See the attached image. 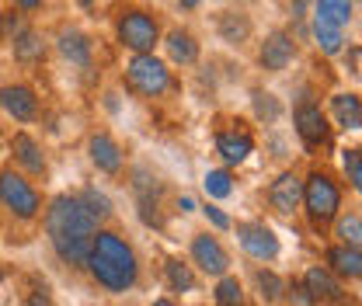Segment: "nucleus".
I'll return each instance as SVG.
<instances>
[{"mask_svg":"<svg viewBox=\"0 0 362 306\" xmlns=\"http://www.w3.org/2000/svg\"><path fill=\"white\" fill-rule=\"evenodd\" d=\"M0 105H4V112H7L11 119H18V122H32V119L39 115V98L25 88V84H7V88H0Z\"/></svg>","mask_w":362,"mask_h":306,"instance_id":"11","label":"nucleus"},{"mask_svg":"<svg viewBox=\"0 0 362 306\" xmlns=\"http://www.w3.org/2000/svg\"><path fill=\"white\" fill-rule=\"evenodd\" d=\"M255 282H258V289H262V300H269V303H275V300L286 293L282 278H279L275 271H265V268H258V271H255Z\"/></svg>","mask_w":362,"mask_h":306,"instance_id":"28","label":"nucleus"},{"mask_svg":"<svg viewBox=\"0 0 362 306\" xmlns=\"http://www.w3.org/2000/svg\"><path fill=\"white\" fill-rule=\"evenodd\" d=\"M160 39V28H157V21H153V14H146V11H122V18H119V42L126 45V49H133L136 56L139 52H153V45Z\"/></svg>","mask_w":362,"mask_h":306,"instance_id":"6","label":"nucleus"},{"mask_svg":"<svg viewBox=\"0 0 362 306\" xmlns=\"http://www.w3.org/2000/svg\"><path fill=\"white\" fill-rule=\"evenodd\" d=\"M341 164H345L349 184L359 192V188H362V157H359V150H345V153H341Z\"/></svg>","mask_w":362,"mask_h":306,"instance_id":"31","label":"nucleus"},{"mask_svg":"<svg viewBox=\"0 0 362 306\" xmlns=\"http://www.w3.org/2000/svg\"><path fill=\"white\" fill-rule=\"evenodd\" d=\"M237 240H240V247H244L251 258H258V261L279 258V237L272 233L265 223H240V226H237Z\"/></svg>","mask_w":362,"mask_h":306,"instance_id":"7","label":"nucleus"},{"mask_svg":"<svg viewBox=\"0 0 362 306\" xmlns=\"http://www.w3.org/2000/svg\"><path fill=\"white\" fill-rule=\"evenodd\" d=\"M314 14L320 18H327L331 25H349L352 21V14H356V0H317L314 4Z\"/></svg>","mask_w":362,"mask_h":306,"instance_id":"22","label":"nucleus"},{"mask_svg":"<svg viewBox=\"0 0 362 306\" xmlns=\"http://www.w3.org/2000/svg\"><path fill=\"white\" fill-rule=\"evenodd\" d=\"M0 278H4V271H0Z\"/></svg>","mask_w":362,"mask_h":306,"instance_id":"43","label":"nucleus"},{"mask_svg":"<svg viewBox=\"0 0 362 306\" xmlns=\"http://www.w3.org/2000/svg\"><path fill=\"white\" fill-rule=\"evenodd\" d=\"M164 275H168V286L175 289V293H192L195 289V275H192V268L178 258H171V261H164Z\"/></svg>","mask_w":362,"mask_h":306,"instance_id":"25","label":"nucleus"},{"mask_svg":"<svg viewBox=\"0 0 362 306\" xmlns=\"http://www.w3.org/2000/svg\"><path fill=\"white\" fill-rule=\"evenodd\" d=\"M327 306H349V303H345V300H331Z\"/></svg>","mask_w":362,"mask_h":306,"instance_id":"40","label":"nucleus"},{"mask_svg":"<svg viewBox=\"0 0 362 306\" xmlns=\"http://www.w3.org/2000/svg\"><path fill=\"white\" fill-rule=\"evenodd\" d=\"M220 35H223L226 42L240 45L247 35H251V21L244 18V14H233V11H226L223 18H220Z\"/></svg>","mask_w":362,"mask_h":306,"instance_id":"24","label":"nucleus"},{"mask_svg":"<svg viewBox=\"0 0 362 306\" xmlns=\"http://www.w3.org/2000/svg\"><path fill=\"white\" fill-rule=\"evenodd\" d=\"M126 81L143 98H160L164 90L171 88V70L153 52H139V56H133V63L126 66Z\"/></svg>","mask_w":362,"mask_h":306,"instance_id":"4","label":"nucleus"},{"mask_svg":"<svg viewBox=\"0 0 362 306\" xmlns=\"http://www.w3.org/2000/svg\"><path fill=\"white\" fill-rule=\"evenodd\" d=\"M88 150H90V160H94L98 171H105V175H119V171H122V150H119V143H115L108 132H94Z\"/></svg>","mask_w":362,"mask_h":306,"instance_id":"13","label":"nucleus"},{"mask_svg":"<svg viewBox=\"0 0 362 306\" xmlns=\"http://www.w3.org/2000/svg\"><path fill=\"white\" fill-rule=\"evenodd\" d=\"M289 303H293V306H314L317 300L310 296V293H307V289H303V286H293V293H289Z\"/></svg>","mask_w":362,"mask_h":306,"instance_id":"34","label":"nucleus"},{"mask_svg":"<svg viewBox=\"0 0 362 306\" xmlns=\"http://www.w3.org/2000/svg\"><path fill=\"white\" fill-rule=\"evenodd\" d=\"M181 7H199V0H181Z\"/></svg>","mask_w":362,"mask_h":306,"instance_id":"38","label":"nucleus"},{"mask_svg":"<svg viewBox=\"0 0 362 306\" xmlns=\"http://www.w3.org/2000/svg\"><path fill=\"white\" fill-rule=\"evenodd\" d=\"M153 306H175V303H171V300H157Z\"/></svg>","mask_w":362,"mask_h":306,"instance_id":"41","label":"nucleus"},{"mask_svg":"<svg viewBox=\"0 0 362 306\" xmlns=\"http://www.w3.org/2000/svg\"><path fill=\"white\" fill-rule=\"evenodd\" d=\"M11 49H14V59H21V63H39V59L45 56L42 39H39L32 28L14 32V42H11Z\"/></svg>","mask_w":362,"mask_h":306,"instance_id":"21","label":"nucleus"},{"mask_svg":"<svg viewBox=\"0 0 362 306\" xmlns=\"http://www.w3.org/2000/svg\"><path fill=\"white\" fill-rule=\"evenodd\" d=\"M192 258L195 264L206 271V275H226V268H230V258H226L223 244L216 240V237H209V233H199L195 240H192Z\"/></svg>","mask_w":362,"mask_h":306,"instance_id":"9","label":"nucleus"},{"mask_svg":"<svg viewBox=\"0 0 362 306\" xmlns=\"http://www.w3.org/2000/svg\"><path fill=\"white\" fill-rule=\"evenodd\" d=\"M0 39H4V14H0Z\"/></svg>","mask_w":362,"mask_h":306,"instance_id":"42","label":"nucleus"},{"mask_svg":"<svg viewBox=\"0 0 362 306\" xmlns=\"http://www.w3.org/2000/svg\"><path fill=\"white\" fill-rule=\"evenodd\" d=\"M269 202L275 213H282V216H289V213H296L300 209V202H303V181L293 175V171H286V175H279L272 181L269 188Z\"/></svg>","mask_w":362,"mask_h":306,"instance_id":"10","label":"nucleus"},{"mask_svg":"<svg viewBox=\"0 0 362 306\" xmlns=\"http://www.w3.org/2000/svg\"><path fill=\"white\" fill-rule=\"evenodd\" d=\"M90 275L98 286H105L108 293H129L139 278V261L136 251L126 244V237L112 233V230H98L90 240L88 261Z\"/></svg>","mask_w":362,"mask_h":306,"instance_id":"2","label":"nucleus"},{"mask_svg":"<svg viewBox=\"0 0 362 306\" xmlns=\"http://www.w3.org/2000/svg\"><path fill=\"white\" fill-rule=\"evenodd\" d=\"M255 112H258L262 119H269V122L279 119V105H275L272 94H255Z\"/></svg>","mask_w":362,"mask_h":306,"instance_id":"32","label":"nucleus"},{"mask_svg":"<svg viewBox=\"0 0 362 306\" xmlns=\"http://www.w3.org/2000/svg\"><path fill=\"white\" fill-rule=\"evenodd\" d=\"M164 45H168V56H171L175 63H181V66H192V63L199 59V42H195L185 28H175Z\"/></svg>","mask_w":362,"mask_h":306,"instance_id":"20","label":"nucleus"},{"mask_svg":"<svg viewBox=\"0 0 362 306\" xmlns=\"http://www.w3.org/2000/svg\"><path fill=\"white\" fill-rule=\"evenodd\" d=\"M14 4H18L21 11H39V7H42V0H14Z\"/></svg>","mask_w":362,"mask_h":306,"instance_id":"37","label":"nucleus"},{"mask_svg":"<svg viewBox=\"0 0 362 306\" xmlns=\"http://www.w3.org/2000/svg\"><path fill=\"white\" fill-rule=\"evenodd\" d=\"M45 233L52 251L66 264H84L90 251V240L98 233V223L81 206V199L74 195H59L52 199V206L45 209Z\"/></svg>","mask_w":362,"mask_h":306,"instance_id":"1","label":"nucleus"},{"mask_svg":"<svg viewBox=\"0 0 362 306\" xmlns=\"http://www.w3.org/2000/svg\"><path fill=\"white\" fill-rule=\"evenodd\" d=\"M296 132H300V139H303V146H307V150L327 146V139H331V126H327L324 112L317 108L314 101H303V105L296 108Z\"/></svg>","mask_w":362,"mask_h":306,"instance_id":"8","label":"nucleus"},{"mask_svg":"<svg viewBox=\"0 0 362 306\" xmlns=\"http://www.w3.org/2000/svg\"><path fill=\"white\" fill-rule=\"evenodd\" d=\"M28 306H56V303H52V296H49L45 289H35V293L28 296Z\"/></svg>","mask_w":362,"mask_h":306,"instance_id":"35","label":"nucleus"},{"mask_svg":"<svg viewBox=\"0 0 362 306\" xmlns=\"http://www.w3.org/2000/svg\"><path fill=\"white\" fill-rule=\"evenodd\" d=\"M331 108H334V119L338 126L349 132H359L362 129V101L359 94H334L331 98Z\"/></svg>","mask_w":362,"mask_h":306,"instance_id":"17","label":"nucleus"},{"mask_svg":"<svg viewBox=\"0 0 362 306\" xmlns=\"http://www.w3.org/2000/svg\"><path fill=\"white\" fill-rule=\"evenodd\" d=\"M293 56H296V42H293L286 32H272L269 39L262 42V52H258L262 66H265V70H272V73L286 70V66L293 63Z\"/></svg>","mask_w":362,"mask_h":306,"instance_id":"12","label":"nucleus"},{"mask_svg":"<svg viewBox=\"0 0 362 306\" xmlns=\"http://www.w3.org/2000/svg\"><path fill=\"white\" fill-rule=\"evenodd\" d=\"M206 216H209V223H213L216 230H230V216H226L223 209H216V206H206Z\"/></svg>","mask_w":362,"mask_h":306,"instance_id":"33","label":"nucleus"},{"mask_svg":"<svg viewBox=\"0 0 362 306\" xmlns=\"http://www.w3.org/2000/svg\"><path fill=\"white\" fill-rule=\"evenodd\" d=\"M303 206H307V216L314 226H324L338 216L341 209V188L334 184V177L314 171V175L303 181Z\"/></svg>","mask_w":362,"mask_h":306,"instance_id":"3","label":"nucleus"},{"mask_svg":"<svg viewBox=\"0 0 362 306\" xmlns=\"http://www.w3.org/2000/svg\"><path fill=\"white\" fill-rule=\"evenodd\" d=\"M178 209H181V213H195V199H192V195H181Z\"/></svg>","mask_w":362,"mask_h":306,"instance_id":"36","label":"nucleus"},{"mask_svg":"<svg viewBox=\"0 0 362 306\" xmlns=\"http://www.w3.org/2000/svg\"><path fill=\"white\" fill-rule=\"evenodd\" d=\"M338 237L345 247H359L362 244V219L352 213V216H341L338 219Z\"/></svg>","mask_w":362,"mask_h":306,"instance_id":"30","label":"nucleus"},{"mask_svg":"<svg viewBox=\"0 0 362 306\" xmlns=\"http://www.w3.org/2000/svg\"><path fill=\"white\" fill-rule=\"evenodd\" d=\"M202 184H206V195H209V199H226V195L233 192V177H230V171H209Z\"/></svg>","mask_w":362,"mask_h":306,"instance_id":"29","label":"nucleus"},{"mask_svg":"<svg viewBox=\"0 0 362 306\" xmlns=\"http://www.w3.org/2000/svg\"><path fill=\"white\" fill-rule=\"evenodd\" d=\"M81 206L90 213V219H94V223H101V219L112 216V202H108V199H105L98 188H88V192L81 195Z\"/></svg>","mask_w":362,"mask_h":306,"instance_id":"27","label":"nucleus"},{"mask_svg":"<svg viewBox=\"0 0 362 306\" xmlns=\"http://www.w3.org/2000/svg\"><path fill=\"white\" fill-rule=\"evenodd\" d=\"M251 150H255V139L247 132H220L216 136V153L226 164H244Z\"/></svg>","mask_w":362,"mask_h":306,"instance_id":"15","label":"nucleus"},{"mask_svg":"<svg viewBox=\"0 0 362 306\" xmlns=\"http://www.w3.org/2000/svg\"><path fill=\"white\" fill-rule=\"evenodd\" d=\"M77 4H81V7H88V11L94 7V0H77Z\"/></svg>","mask_w":362,"mask_h":306,"instance_id":"39","label":"nucleus"},{"mask_svg":"<svg viewBox=\"0 0 362 306\" xmlns=\"http://www.w3.org/2000/svg\"><path fill=\"white\" fill-rule=\"evenodd\" d=\"M303 289H307L314 300H324V303H331V300H345V296H341V282H338L327 268H320V264L303 275Z\"/></svg>","mask_w":362,"mask_h":306,"instance_id":"14","label":"nucleus"},{"mask_svg":"<svg viewBox=\"0 0 362 306\" xmlns=\"http://www.w3.org/2000/svg\"><path fill=\"white\" fill-rule=\"evenodd\" d=\"M0 202L18 219H35L42 209V195L32 188V181L14 171H0Z\"/></svg>","mask_w":362,"mask_h":306,"instance_id":"5","label":"nucleus"},{"mask_svg":"<svg viewBox=\"0 0 362 306\" xmlns=\"http://www.w3.org/2000/svg\"><path fill=\"white\" fill-rule=\"evenodd\" d=\"M216 303L220 306H244V286L230 275H220V286H216Z\"/></svg>","mask_w":362,"mask_h":306,"instance_id":"26","label":"nucleus"},{"mask_svg":"<svg viewBox=\"0 0 362 306\" xmlns=\"http://www.w3.org/2000/svg\"><path fill=\"white\" fill-rule=\"evenodd\" d=\"M11 146H14V157H18V164H21L28 175H42V171H45L42 150H39V143H35L28 132H18Z\"/></svg>","mask_w":362,"mask_h":306,"instance_id":"18","label":"nucleus"},{"mask_svg":"<svg viewBox=\"0 0 362 306\" xmlns=\"http://www.w3.org/2000/svg\"><path fill=\"white\" fill-rule=\"evenodd\" d=\"M59 52H63L70 63H77V66H90V39L84 32H77V28L59 32Z\"/></svg>","mask_w":362,"mask_h":306,"instance_id":"19","label":"nucleus"},{"mask_svg":"<svg viewBox=\"0 0 362 306\" xmlns=\"http://www.w3.org/2000/svg\"><path fill=\"white\" fill-rule=\"evenodd\" d=\"M327 264H331V275H341V278H352V282L362 275L359 247H345V244L331 247V251H327Z\"/></svg>","mask_w":362,"mask_h":306,"instance_id":"16","label":"nucleus"},{"mask_svg":"<svg viewBox=\"0 0 362 306\" xmlns=\"http://www.w3.org/2000/svg\"><path fill=\"white\" fill-rule=\"evenodd\" d=\"M314 35H317V45L327 52V56H334V52H341V45H345V35H341V28L338 25H331L327 18H320L314 14Z\"/></svg>","mask_w":362,"mask_h":306,"instance_id":"23","label":"nucleus"}]
</instances>
